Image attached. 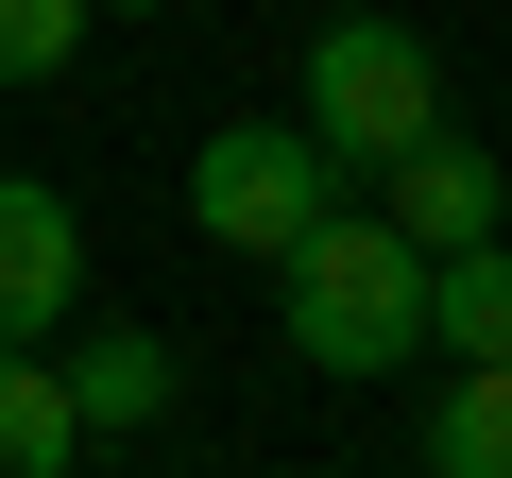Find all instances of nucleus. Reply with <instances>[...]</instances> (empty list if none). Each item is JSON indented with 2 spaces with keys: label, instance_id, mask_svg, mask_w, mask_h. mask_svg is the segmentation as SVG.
I'll list each match as a JSON object with an SVG mask.
<instances>
[{
  "label": "nucleus",
  "instance_id": "f257e3e1",
  "mask_svg": "<svg viewBox=\"0 0 512 478\" xmlns=\"http://www.w3.org/2000/svg\"><path fill=\"white\" fill-rule=\"evenodd\" d=\"M274 274H291V291H274V325H291V359H308V376H359V393H376V376H410V359H427V257H410L359 188L291 239Z\"/></svg>",
  "mask_w": 512,
  "mask_h": 478
},
{
  "label": "nucleus",
  "instance_id": "f03ea898",
  "mask_svg": "<svg viewBox=\"0 0 512 478\" xmlns=\"http://www.w3.org/2000/svg\"><path fill=\"white\" fill-rule=\"evenodd\" d=\"M325 154H342V188L376 171V154H410L427 120H444V52L410 35V18H325L308 35V103H291Z\"/></svg>",
  "mask_w": 512,
  "mask_h": 478
},
{
  "label": "nucleus",
  "instance_id": "7ed1b4c3",
  "mask_svg": "<svg viewBox=\"0 0 512 478\" xmlns=\"http://www.w3.org/2000/svg\"><path fill=\"white\" fill-rule=\"evenodd\" d=\"M325 205H342V154H325L308 120H222V137L188 154V222L222 239V257H291Z\"/></svg>",
  "mask_w": 512,
  "mask_h": 478
},
{
  "label": "nucleus",
  "instance_id": "20e7f679",
  "mask_svg": "<svg viewBox=\"0 0 512 478\" xmlns=\"http://www.w3.org/2000/svg\"><path fill=\"white\" fill-rule=\"evenodd\" d=\"M359 188H376V222L410 239V257H461V239H495V222H512V171H495L461 120H427V137H410V154H376Z\"/></svg>",
  "mask_w": 512,
  "mask_h": 478
},
{
  "label": "nucleus",
  "instance_id": "39448f33",
  "mask_svg": "<svg viewBox=\"0 0 512 478\" xmlns=\"http://www.w3.org/2000/svg\"><path fill=\"white\" fill-rule=\"evenodd\" d=\"M86 308V222L52 171H0V342H52Z\"/></svg>",
  "mask_w": 512,
  "mask_h": 478
},
{
  "label": "nucleus",
  "instance_id": "423d86ee",
  "mask_svg": "<svg viewBox=\"0 0 512 478\" xmlns=\"http://www.w3.org/2000/svg\"><path fill=\"white\" fill-rule=\"evenodd\" d=\"M52 393H69V427H103V444H137V427L171 410V342H154V325H86V342L52 359Z\"/></svg>",
  "mask_w": 512,
  "mask_h": 478
},
{
  "label": "nucleus",
  "instance_id": "0eeeda50",
  "mask_svg": "<svg viewBox=\"0 0 512 478\" xmlns=\"http://www.w3.org/2000/svg\"><path fill=\"white\" fill-rule=\"evenodd\" d=\"M427 342L444 359H512V222L461 239V257H427Z\"/></svg>",
  "mask_w": 512,
  "mask_h": 478
},
{
  "label": "nucleus",
  "instance_id": "6e6552de",
  "mask_svg": "<svg viewBox=\"0 0 512 478\" xmlns=\"http://www.w3.org/2000/svg\"><path fill=\"white\" fill-rule=\"evenodd\" d=\"M69 461H86V427L52 393V342H0V478H69Z\"/></svg>",
  "mask_w": 512,
  "mask_h": 478
},
{
  "label": "nucleus",
  "instance_id": "1a4fd4ad",
  "mask_svg": "<svg viewBox=\"0 0 512 478\" xmlns=\"http://www.w3.org/2000/svg\"><path fill=\"white\" fill-rule=\"evenodd\" d=\"M427 478H512V359H461L427 410Z\"/></svg>",
  "mask_w": 512,
  "mask_h": 478
},
{
  "label": "nucleus",
  "instance_id": "9d476101",
  "mask_svg": "<svg viewBox=\"0 0 512 478\" xmlns=\"http://www.w3.org/2000/svg\"><path fill=\"white\" fill-rule=\"evenodd\" d=\"M86 52V0H0V86H52Z\"/></svg>",
  "mask_w": 512,
  "mask_h": 478
},
{
  "label": "nucleus",
  "instance_id": "9b49d317",
  "mask_svg": "<svg viewBox=\"0 0 512 478\" xmlns=\"http://www.w3.org/2000/svg\"><path fill=\"white\" fill-rule=\"evenodd\" d=\"M86 18H154V0H86Z\"/></svg>",
  "mask_w": 512,
  "mask_h": 478
}]
</instances>
